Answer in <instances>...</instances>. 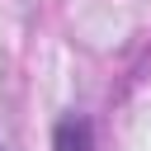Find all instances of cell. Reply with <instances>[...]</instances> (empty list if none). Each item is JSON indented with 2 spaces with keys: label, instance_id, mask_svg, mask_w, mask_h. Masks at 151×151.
<instances>
[{
  "label": "cell",
  "instance_id": "6da1fadb",
  "mask_svg": "<svg viewBox=\"0 0 151 151\" xmlns=\"http://www.w3.org/2000/svg\"><path fill=\"white\" fill-rule=\"evenodd\" d=\"M57 151H94V137H90V123L85 118H61L57 123Z\"/></svg>",
  "mask_w": 151,
  "mask_h": 151
},
{
  "label": "cell",
  "instance_id": "7a4b0ae2",
  "mask_svg": "<svg viewBox=\"0 0 151 151\" xmlns=\"http://www.w3.org/2000/svg\"><path fill=\"white\" fill-rule=\"evenodd\" d=\"M0 151H5V146H0Z\"/></svg>",
  "mask_w": 151,
  "mask_h": 151
}]
</instances>
